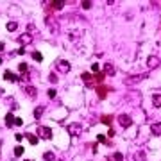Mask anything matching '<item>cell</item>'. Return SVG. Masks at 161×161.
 Segmentation results:
<instances>
[{
  "label": "cell",
  "instance_id": "6da1fadb",
  "mask_svg": "<svg viewBox=\"0 0 161 161\" xmlns=\"http://www.w3.org/2000/svg\"><path fill=\"white\" fill-rule=\"evenodd\" d=\"M66 131H68L70 136H79L80 133H82V125H80V123H70V125L66 127Z\"/></svg>",
  "mask_w": 161,
  "mask_h": 161
},
{
  "label": "cell",
  "instance_id": "7a4b0ae2",
  "mask_svg": "<svg viewBox=\"0 0 161 161\" xmlns=\"http://www.w3.org/2000/svg\"><path fill=\"white\" fill-rule=\"evenodd\" d=\"M38 138H41V140H50V138H52V131H50L48 127L40 125V127H38Z\"/></svg>",
  "mask_w": 161,
  "mask_h": 161
},
{
  "label": "cell",
  "instance_id": "3957f363",
  "mask_svg": "<svg viewBox=\"0 0 161 161\" xmlns=\"http://www.w3.org/2000/svg\"><path fill=\"white\" fill-rule=\"evenodd\" d=\"M145 77H147V75H143V74H136V75H129V77H125L123 82H125V84H138V82L143 80Z\"/></svg>",
  "mask_w": 161,
  "mask_h": 161
},
{
  "label": "cell",
  "instance_id": "277c9868",
  "mask_svg": "<svg viewBox=\"0 0 161 161\" xmlns=\"http://www.w3.org/2000/svg\"><path fill=\"white\" fill-rule=\"evenodd\" d=\"M56 68L59 70L61 74H68L72 66H70V63H68V61H64V59H59V61H58V63H56Z\"/></svg>",
  "mask_w": 161,
  "mask_h": 161
},
{
  "label": "cell",
  "instance_id": "5b68a950",
  "mask_svg": "<svg viewBox=\"0 0 161 161\" xmlns=\"http://www.w3.org/2000/svg\"><path fill=\"white\" fill-rule=\"evenodd\" d=\"M18 43L27 47V45H31V43H32V36H31L29 32H25V34H20V36H18Z\"/></svg>",
  "mask_w": 161,
  "mask_h": 161
},
{
  "label": "cell",
  "instance_id": "8992f818",
  "mask_svg": "<svg viewBox=\"0 0 161 161\" xmlns=\"http://www.w3.org/2000/svg\"><path fill=\"white\" fill-rule=\"evenodd\" d=\"M117 120H118V123H120L122 127H129V125H133V120H131L129 115H120Z\"/></svg>",
  "mask_w": 161,
  "mask_h": 161
},
{
  "label": "cell",
  "instance_id": "52a82bcc",
  "mask_svg": "<svg viewBox=\"0 0 161 161\" xmlns=\"http://www.w3.org/2000/svg\"><path fill=\"white\" fill-rule=\"evenodd\" d=\"M158 64H159V59H158L156 56H149V58H147V66H149L150 70H152V68H156Z\"/></svg>",
  "mask_w": 161,
  "mask_h": 161
},
{
  "label": "cell",
  "instance_id": "ba28073f",
  "mask_svg": "<svg viewBox=\"0 0 161 161\" xmlns=\"http://www.w3.org/2000/svg\"><path fill=\"white\" fill-rule=\"evenodd\" d=\"M4 79L9 80V82H18V80H20V77H18V75H15L13 72H9V70H7V72L4 74Z\"/></svg>",
  "mask_w": 161,
  "mask_h": 161
},
{
  "label": "cell",
  "instance_id": "9c48e42d",
  "mask_svg": "<svg viewBox=\"0 0 161 161\" xmlns=\"http://www.w3.org/2000/svg\"><path fill=\"white\" fill-rule=\"evenodd\" d=\"M150 133L154 136H161V122H156V123L150 125Z\"/></svg>",
  "mask_w": 161,
  "mask_h": 161
},
{
  "label": "cell",
  "instance_id": "30bf717a",
  "mask_svg": "<svg viewBox=\"0 0 161 161\" xmlns=\"http://www.w3.org/2000/svg\"><path fill=\"white\" fill-rule=\"evenodd\" d=\"M104 75H115V66L111 63H106L104 64Z\"/></svg>",
  "mask_w": 161,
  "mask_h": 161
},
{
  "label": "cell",
  "instance_id": "8fae6325",
  "mask_svg": "<svg viewBox=\"0 0 161 161\" xmlns=\"http://www.w3.org/2000/svg\"><path fill=\"white\" fill-rule=\"evenodd\" d=\"M25 93H27V97H31V99H36V97H38V91H36L34 86H27V88H25Z\"/></svg>",
  "mask_w": 161,
  "mask_h": 161
},
{
  "label": "cell",
  "instance_id": "7c38bea8",
  "mask_svg": "<svg viewBox=\"0 0 161 161\" xmlns=\"http://www.w3.org/2000/svg\"><path fill=\"white\" fill-rule=\"evenodd\" d=\"M82 80H84L88 86H93V82H95L93 77H91V74H82Z\"/></svg>",
  "mask_w": 161,
  "mask_h": 161
},
{
  "label": "cell",
  "instance_id": "4fadbf2b",
  "mask_svg": "<svg viewBox=\"0 0 161 161\" xmlns=\"http://www.w3.org/2000/svg\"><path fill=\"white\" fill-rule=\"evenodd\" d=\"M152 104L156 107H161V93H154L152 95Z\"/></svg>",
  "mask_w": 161,
  "mask_h": 161
},
{
  "label": "cell",
  "instance_id": "5bb4252c",
  "mask_svg": "<svg viewBox=\"0 0 161 161\" xmlns=\"http://www.w3.org/2000/svg\"><path fill=\"white\" fill-rule=\"evenodd\" d=\"M13 123H15V117H13V113H7V115H5V125H7V127H11Z\"/></svg>",
  "mask_w": 161,
  "mask_h": 161
},
{
  "label": "cell",
  "instance_id": "9a60e30c",
  "mask_svg": "<svg viewBox=\"0 0 161 161\" xmlns=\"http://www.w3.org/2000/svg\"><path fill=\"white\" fill-rule=\"evenodd\" d=\"M25 138H27V140L31 141L32 145H38V141H40V138H38V136H34V134H29V133L25 134Z\"/></svg>",
  "mask_w": 161,
  "mask_h": 161
},
{
  "label": "cell",
  "instance_id": "2e32d148",
  "mask_svg": "<svg viewBox=\"0 0 161 161\" xmlns=\"http://www.w3.org/2000/svg\"><path fill=\"white\" fill-rule=\"evenodd\" d=\"M106 93H107V88H106V86H99V88H97V95H99L100 99L106 97Z\"/></svg>",
  "mask_w": 161,
  "mask_h": 161
},
{
  "label": "cell",
  "instance_id": "e0dca14e",
  "mask_svg": "<svg viewBox=\"0 0 161 161\" xmlns=\"http://www.w3.org/2000/svg\"><path fill=\"white\" fill-rule=\"evenodd\" d=\"M48 4H52V9H63V5H64V2H63V0H56V2H48Z\"/></svg>",
  "mask_w": 161,
  "mask_h": 161
},
{
  "label": "cell",
  "instance_id": "ac0fdd59",
  "mask_svg": "<svg viewBox=\"0 0 161 161\" xmlns=\"http://www.w3.org/2000/svg\"><path fill=\"white\" fill-rule=\"evenodd\" d=\"M43 159L45 161H56V156H54V152H45V154H43Z\"/></svg>",
  "mask_w": 161,
  "mask_h": 161
},
{
  "label": "cell",
  "instance_id": "d6986e66",
  "mask_svg": "<svg viewBox=\"0 0 161 161\" xmlns=\"http://www.w3.org/2000/svg\"><path fill=\"white\" fill-rule=\"evenodd\" d=\"M41 115H43V106H38V107L34 109V118H38V120H40Z\"/></svg>",
  "mask_w": 161,
  "mask_h": 161
},
{
  "label": "cell",
  "instance_id": "ffe728a7",
  "mask_svg": "<svg viewBox=\"0 0 161 161\" xmlns=\"http://www.w3.org/2000/svg\"><path fill=\"white\" fill-rule=\"evenodd\" d=\"M16 29H18V23H16V21H9V23H7V31H9V32H13V31H16Z\"/></svg>",
  "mask_w": 161,
  "mask_h": 161
},
{
  "label": "cell",
  "instance_id": "44dd1931",
  "mask_svg": "<svg viewBox=\"0 0 161 161\" xmlns=\"http://www.w3.org/2000/svg\"><path fill=\"white\" fill-rule=\"evenodd\" d=\"M32 59L34 61H43V56H41L40 52H32Z\"/></svg>",
  "mask_w": 161,
  "mask_h": 161
},
{
  "label": "cell",
  "instance_id": "7402d4cb",
  "mask_svg": "<svg viewBox=\"0 0 161 161\" xmlns=\"http://www.w3.org/2000/svg\"><path fill=\"white\" fill-rule=\"evenodd\" d=\"M18 70H20L21 74L27 72V63H20V64H18Z\"/></svg>",
  "mask_w": 161,
  "mask_h": 161
},
{
  "label": "cell",
  "instance_id": "603a6c76",
  "mask_svg": "<svg viewBox=\"0 0 161 161\" xmlns=\"http://www.w3.org/2000/svg\"><path fill=\"white\" fill-rule=\"evenodd\" d=\"M23 154V147H16L15 149V156H21Z\"/></svg>",
  "mask_w": 161,
  "mask_h": 161
},
{
  "label": "cell",
  "instance_id": "cb8c5ba5",
  "mask_svg": "<svg viewBox=\"0 0 161 161\" xmlns=\"http://www.w3.org/2000/svg\"><path fill=\"white\" fill-rule=\"evenodd\" d=\"M82 7H84V9H90V7H91V2H90V0H84V2H82Z\"/></svg>",
  "mask_w": 161,
  "mask_h": 161
},
{
  "label": "cell",
  "instance_id": "d4e9b609",
  "mask_svg": "<svg viewBox=\"0 0 161 161\" xmlns=\"http://www.w3.org/2000/svg\"><path fill=\"white\" fill-rule=\"evenodd\" d=\"M48 80H50V82H58V77H56L54 74H50V75H48Z\"/></svg>",
  "mask_w": 161,
  "mask_h": 161
},
{
  "label": "cell",
  "instance_id": "484cf974",
  "mask_svg": "<svg viewBox=\"0 0 161 161\" xmlns=\"http://www.w3.org/2000/svg\"><path fill=\"white\" fill-rule=\"evenodd\" d=\"M48 97L50 99H56V90H48Z\"/></svg>",
  "mask_w": 161,
  "mask_h": 161
},
{
  "label": "cell",
  "instance_id": "4316f807",
  "mask_svg": "<svg viewBox=\"0 0 161 161\" xmlns=\"http://www.w3.org/2000/svg\"><path fill=\"white\" fill-rule=\"evenodd\" d=\"M134 158H136V159H145V154H143V152H138Z\"/></svg>",
  "mask_w": 161,
  "mask_h": 161
},
{
  "label": "cell",
  "instance_id": "83f0119b",
  "mask_svg": "<svg viewBox=\"0 0 161 161\" xmlns=\"http://www.w3.org/2000/svg\"><path fill=\"white\" fill-rule=\"evenodd\" d=\"M102 122H104V123H107V125H109V123H111V117H104V118H102Z\"/></svg>",
  "mask_w": 161,
  "mask_h": 161
},
{
  "label": "cell",
  "instance_id": "f1b7e54d",
  "mask_svg": "<svg viewBox=\"0 0 161 161\" xmlns=\"http://www.w3.org/2000/svg\"><path fill=\"white\" fill-rule=\"evenodd\" d=\"M115 159H117V161H122V159H123V156H122L120 152H117V154H115Z\"/></svg>",
  "mask_w": 161,
  "mask_h": 161
},
{
  "label": "cell",
  "instance_id": "f546056e",
  "mask_svg": "<svg viewBox=\"0 0 161 161\" xmlns=\"http://www.w3.org/2000/svg\"><path fill=\"white\" fill-rule=\"evenodd\" d=\"M91 70H93V72H99V64H97V63H93V64H91Z\"/></svg>",
  "mask_w": 161,
  "mask_h": 161
},
{
  "label": "cell",
  "instance_id": "4dcf8cb0",
  "mask_svg": "<svg viewBox=\"0 0 161 161\" xmlns=\"http://www.w3.org/2000/svg\"><path fill=\"white\" fill-rule=\"evenodd\" d=\"M23 122H21V118H15V125H21Z\"/></svg>",
  "mask_w": 161,
  "mask_h": 161
},
{
  "label": "cell",
  "instance_id": "1f68e13d",
  "mask_svg": "<svg viewBox=\"0 0 161 161\" xmlns=\"http://www.w3.org/2000/svg\"><path fill=\"white\" fill-rule=\"evenodd\" d=\"M99 141H106V136H102V134H99V138H97Z\"/></svg>",
  "mask_w": 161,
  "mask_h": 161
},
{
  "label": "cell",
  "instance_id": "d6a6232c",
  "mask_svg": "<svg viewBox=\"0 0 161 161\" xmlns=\"http://www.w3.org/2000/svg\"><path fill=\"white\" fill-rule=\"evenodd\" d=\"M4 47H5V45H4V41H0V52L4 50Z\"/></svg>",
  "mask_w": 161,
  "mask_h": 161
},
{
  "label": "cell",
  "instance_id": "836d02e7",
  "mask_svg": "<svg viewBox=\"0 0 161 161\" xmlns=\"http://www.w3.org/2000/svg\"><path fill=\"white\" fill-rule=\"evenodd\" d=\"M0 64H2V58H0Z\"/></svg>",
  "mask_w": 161,
  "mask_h": 161
},
{
  "label": "cell",
  "instance_id": "e575fe53",
  "mask_svg": "<svg viewBox=\"0 0 161 161\" xmlns=\"http://www.w3.org/2000/svg\"><path fill=\"white\" fill-rule=\"evenodd\" d=\"M27 161H31V159H27Z\"/></svg>",
  "mask_w": 161,
  "mask_h": 161
}]
</instances>
